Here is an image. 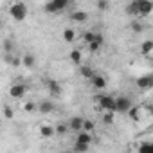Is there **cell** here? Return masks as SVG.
<instances>
[{
  "instance_id": "1",
  "label": "cell",
  "mask_w": 153,
  "mask_h": 153,
  "mask_svg": "<svg viewBox=\"0 0 153 153\" xmlns=\"http://www.w3.org/2000/svg\"><path fill=\"white\" fill-rule=\"evenodd\" d=\"M7 13H9V16H11L13 20H16V22H24V20L27 18V15H29V7H27V4H25V2L15 0V2H11V4H9Z\"/></svg>"
},
{
  "instance_id": "2",
  "label": "cell",
  "mask_w": 153,
  "mask_h": 153,
  "mask_svg": "<svg viewBox=\"0 0 153 153\" xmlns=\"http://www.w3.org/2000/svg\"><path fill=\"white\" fill-rule=\"evenodd\" d=\"M7 94H9L11 99H24L25 94H27V85L22 83V81H15V83L9 87Z\"/></svg>"
},
{
  "instance_id": "3",
  "label": "cell",
  "mask_w": 153,
  "mask_h": 153,
  "mask_svg": "<svg viewBox=\"0 0 153 153\" xmlns=\"http://www.w3.org/2000/svg\"><path fill=\"white\" fill-rule=\"evenodd\" d=\"M96 103L103 112H114L115 114V97L114 96H97Z\"/></svg>"
},
{
  "instance_id": "4",
  "label": "cell",
  "mask_w": 153,
  "mask_h": 153,
  "mask_svg": "<svg viewBox=\"0 0 153 153\" xmlns=\"http://www.w3.org/2000/svg\"><path fill=\"white\" fill-rule=\"evenodd\" d=\"M67 7H68V2H67V0H51V2L45 4V11H47L49 15H56V13L67 9Z\"/></svg>"
},
{
  "instance_id": "5",
  "label": "cell",
  "mask_w": 153,
  "mask_h": 153,
  "mask_svg": "<svg viewBox=\"0 0 153 153\" xmlns=\"http://www.w3.org/2000/svg\"><path fill=\"white\" fill-rule=\"evenodd\" d=\"M131 99L128 96H119L115 97V114H126L131 108Z\"/></svg>"
},
{
  "instance_id": "6",
  "label": "cell",
  "mask_w": 153,
  "mask_h": 153,
  "mask_svg": "<svg viewBox=\"0 0 153 153\" xmlns=\"http://www.w3.org/2000/svg\"><path fill=\"white\" fill-rule=\"evenodd\" d=\"M137 4V13L139 16H148L151 11H153V4L149 2V0H135Z\"/></svg>"
},
{
  "instance_id": "7",
  "label": "cell",
  "mask_w": 153,
  "mask_h": 153,
  "mask_svg": "<svg viewBox=\"0 0 153 153\" xmlns=\"http://www.w3.org/2000/svg\"><path fill=\"white\" fill-rule=\"evenodd\" d=\"M38 133H40V137H43V139H51V137L56 135V133H54V126H52L51 123H47V121H43V123L38 124Z\"/></svg>"
},
{
  "instance_id": "8",
  "label": "cell",
  "mask_w": 153,
  "mask_h": 153,
  "mask_svg": "<svg viewBox=\"0 0 153 153\" xmlns=\"http://www.w3.org/2000/svg\"><path fill=\"white\" fill-rule=\"evenodd\" d=\"M36 110H38L40 114L47 115V114H52V112L56 110V106H54V103H52L51 99H43V101H40V103L36 105Z\"/></svg>"
},
{
  "instance_id": "9",
  "label": "cell",
  "mask_w": 153,
  "mask_h": 153,
  "mask_svg": "<svg viewBox=\"0 0 153 153\" xmlns=\"http://www.w3.org/2000/svg\"><path fill=\"white\" fill-rule=\"evenodd\" d=\"M90 81H92V87H94L96 90H105L106 85H108V83H106V78H105V76H101V74H97V72L90 78Z\"/></svg>"
},
{
  "instance_id": "10",
  "label": "cell",
  "mask_w": 153,
  "mask_h": 153,
  "mask_svg": "<svg viewBox=\"0 0 153 153\" xmlns=\"http://www.w3.org/2000/svg\"><path fill=\"white\" fill-rule=\"evenodd\" d=\"M68 131H74V133H79L81 131V126H83V117H72L68 123Z\"/></svg>"
},
{
  "instance_id": "11",
  "label": "cell",
  "mask_w": 153,
  "mask_h": 153,
  "mask_svg": "<svg viewBox=\"0 0 153 153\" xmlns=\"http://www.w3.org/2000/svg\"><path fill=\"white\" fill-rule=\"evenodd\" d=\"M94 140L92 133H87V131H79L76 133V142L74 144H85V146H90V142Z\"/></svg>"
},
{
  "instance_id": "12",
  "label": "cell",
  "mask_w": 153,
  "mask_h": 153,
  "mask_svg": "<svg viewBox=\"0 0 153 153\" xmlns=\"http://www.w3.org/2000/svg\"><path fill=\"white\" fill-rule=\"evenodd\" d=\"M137 87L140 90H149L153 87V78L151 76H140V78L137 79Z\"/></svg>"
},
{
  "instance_id": "13",
  "label": "cell",
  "mask_w": 153,
  "mask_h": 153,
  "mask_svg": "<svg viewBox=\"0 0 153 153\" xmlns=\"http://www.w3.org/2000/svg\"><path fill=\"white\" fill-rule=\"evenodd\" d=\"M68 59L74 63V65H81L83 63V51L81 49H72L68 52Z\"/></svg>"
},
{
  "instance_id": "14",
  "label": "cell",
  "mask_w": 153,
  "mask_h": 153,
  "mask_svg": "<svg viewBox=\"0 0 153 153\" xmlns=\"http://www.w3.org/2000/svg\"><path fill=\"white\" fill-rule=\"evenodd\" d=\"M61 38H63L67 43H74L76 38H78V34H76V29H74V27H65L63 33H61Z\"/></svg>"
},
{
  "instance_id": "15",
  "label": "cell",
  "mask_w": 153,
  "mask_h": 153,
  "mask_svg": "<svg viewBox=\"0 0 153 153\" xmlns=\"http://www.w3.org/2000/svg\"><path fill=\"white\" fill-rule=\"evenodd\" d=\"M47 88H49V92L52 94V97H59L61 96V85L58 83V81H54V79H49L47 81Z\"/></svg>"
},
{
  "instance_id": "16",
  "label": "cell",
  "mask_w": 153,
  "mask_h": 153,
  "mask_svg": "<svg viewBox=\"0 0 153 153\" xmlns=\"http://www.w3.org/2000/svg\"><path fill=\"white\" fill-rule=\"evenodd\" d=\"M20 63H22V67H25V68H33L34 63H36V58H34V54L25 52V54L20 58Z\"/></svg>"
},
{
  "instance_id": "17",
  "label": "cell",
  "mask_w": 153,
  "mask_h": 153,
  "mask_svg": "<svg viewBox=\"0 0 153 153\" xmlns=\"http://www.w3.org/2000/svg\"><path fill=\"white\" fill-rule=\"evenodd\" d=\"M126 114H128V117H130L133 123H139V121L142 119V108H140V106H131Z\"/></svg>"
},
{
  "instance_id": "18",
  "label": "cell",
  "mask_w": 153,
  "mask_h": 153,
  "mask_svg": "<svg viewBox=\"0 0 153 153\" xmlns=\"http://www.w3.org/2000/svg\"><path fill=\"white\" fill-rule=\"evenodd\" d=\"M70 20L76 22V24H83V22L88 20V13H87V11H74V13L70 15Z\"/></svg>"
},
{
  "instance_id": "19",
  "label": "cell",
  "mask_w": 153,
  "mask_h": 153,
  "mask_svg": "<svg viewBox=\"0 0 153 153\" xmlns=\"http://www.w3.org/2000/svg\"><path fill=\"white\" fill-rule=\"evenodd\" d=\"M94 74H96V70H94L90 65H85V63H81V65H79V76H81V78L90 79Z\"/></svg>"
},
{
  "instance_id": "20",
  "label": "cell",
  "mask_w": 153,
  "mask_h": 153,
  "mask_svg": "<svg viewBox=\"0 0 153 153\" xmlns=\"http://www.w3.org/2000/svg\"><path fill=\"white\" fill-rule=\"evenodd\" d=\"M139 51H140V54L146 56V58L151 56V52H153V40H144V42L140 43V49H139Z\"/></svg>"
},
{
  "instance_id": "21",
  "label": "cell",
  "mask_w": 153,
  "mask_h": 153,
  "mask_svg": "<svg viewBox=\"0 0 153 153\" xmlns=\"http://www.w3.org/2000/svg\"><path fill=\"white\" fill-rule=\"evenodd\" d=\"M103 42H105V38H103V34L101 33H96V36H94V42L88 45V49L92 51V52H96V51H99L101 49V45H103Z\"/></svg>"
},
{
  "instance_id": "22",
  "label": "cell",
  "mask_w": 153,
  "mask_h": 153,
  "mask_svg": "<svg viewBox=\"0 0 153 153\" xmlns=\"http://www.w3.org/2000/svg\"><path fill=\"white\" fill-rule=\"evenodd\" d=\"M20 108L25 114H33V112H36V103L34 101H22L20 103Z\"/></svg>"
},
{
  "instance_id": "23",
  "label": "cell",
  "mask_w": 153,
  "mask_h": 153,
  "mask_svg": "<svg viewBox=\"0 0 153 153\" xmlns=\"http://www.w3.org/2000/svg\"><path fill=\"white\" fill-rule=\"evenodd\" d=\"M94 36H96V31L87 29V31H83V34H81V42L87 43V45H90V43L94 42Z\"/></svg>"
},
{
  "instance_id": "24",
  "label": "cell",
  "mask_w": 153,
  "mask_h": 153,
  "mask_svg": "<svg viewBox=\"0 0 153 153\" xmlns=\"http://www.w3.org/2000/svg\"><path fill=\"white\" fill-rule=\"evenodd\" d=\"M139 153H153V144L149 140H144V142H139V148H137Z\"/></svg>"
},
{
  "instance_id": "25",
  "label": "cell",
  "mask_w": 153,
  "mask_h": 153,
  "mask_svg": "<svg viewBox=\"0 0 153 153\" xmlns=\"http://www.w3.org/2000/svg\"><path fill=\"white\" fill-rule=\"evenodd\" d=\"M96 130V123L90 121V119H83V126H81V131H87V133H92Z\"/></svg>"
},
{
  "instance_id": "26",
  "label": "cell",
  "mask_w": 153,
  "mask_h": 153,
  "mask_svg": "<svg viewBox=\"0 0 153 153\" xmlns=\"http://www.w3.org/2000/svg\"><path fill=\"white\" fill-rule=\"evenodd\" d=\"M101 119H103L105 124H114V123H115V114H114V112H103Z\"/></svg>"
},
{
  "instance_id": "27",
  "label": "cell",
  "mask_w": 153,
  "mask_h": 153,
  "mask_svg": "<svg viewBox=\"0 0 153 153\" xmlns=\"http://www.w3.org/2000/svg\"><path fill=\"white\" fill-rule=\"evenodd\" d=\"M2 115H4L6 119H15V108L9 106V105H6V106L2 108Z\"/></svg>"
},
{
  "instance_id": "28",
  "label": "cell",
  "mask_w": 153,
  "mask_h": 153,
  "mask_svg": "<svg viewBox=\"0 0 153 153\" xmlns=\"http://www.w3.org/2000/svg\"><path fill=\"white\" fill-rule=\"evenodd\" d=\"M67 131H68V126H67L65 123H59V124L54 126V133H56V135H65Z\"/></svg>"
},
{
  "instance_id": "29",
  "label": "cell",
  "mask_w": 153,
  "mask_h": 153,
  "mask_svg": "<svg viewBox=\"0 0 153 153\" xmlns=\"http://www.w3.org/2000/svg\"><path fill=\"white\" fill-rule=\"evenodd\" d=\"M130 27H131V31H133V33H142V29H144V24H142V22H139V20H133Z\"/></svg>"
},
{
  "instance_id": "30",
  "label": "cell",
  "mask_w": 153,
  "mask_h": 153,
  "mask_svg": "<svg viewBox=\"0 0 153 153\" xmlns=\"http://www.w3.org/2000/svg\"><path fill=\"white\" fill-rule=\"evenodd\" d=\"M88 148L90 146H85V144H74V151L72 153H88Z\"/></svg>"
},
{
  "instance_id": "31",
  "label": "cell",
  "mask_w": 153,
  "mask_h": 153,
  "mask_svg": "<svg viewBox=\"0 0 153 153\" xmlns=\"http://www.w3.org/2000/svg\"><path fill=\"white\" fill-rule=\"evenodd\" d=\"M108 7H110V4H108V2H105V0H99V2H97V9L105 11V9H108Z\"/></svg>"
},
{
  "instance_id": "32",
  "label": "cell",
  "mask_w": 153,
  "mask_h": 153,
  "mask_svg": "<svg viewBox=\"0 0 153 153\" xmlns=\"http://www.w3.org/2000/svg\"><path fill=\"white\" fill-rule=\"evenodd\" d=\"M4 51L11 54V51H13V42H9V40H7V42H4Z\"/></svg>"
},
{
  "instance_id": "33",
  "label": "cell",
  "mask_w": 153,
  "mask_h": 153,
  "mask_svg": "<svg viewBox=\"0 0 153 153\" xmlns=\"http://www.w3.org/2000/svg\"><path fill=\"white\" fill-rule=\"evenodd\" d=\"M0 22H2V20H0Z\"/></svg>"
}]
</instances>
